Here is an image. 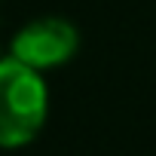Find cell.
<instances>
[{
	"mask_svg": "<svg viewBox=\"0 0 156 156\" xmlns=\"http://www.w3.org/2000/svg\"><path fill=\"white\" fill-rule=\"evenodd\" d=\"M9 55L19 58L22 64L34 67V70H49L58 67L64 61H70L80 49V34L67 19L58 16H46V19H34L28 22L9 43Z\"/></svg>",
	"mask_w": 156,
	"mask_h": 156,
	"instance_id": "obj_2",
	"label": "cell"
},
{
	"mask_svg": "<svg viewBox=\"0 0 156 156\" xmlns=\"http://www.w3.org/2000/svg\"><path fill=\"white\" fill-rule=\"evenodd\" d=\"M49 113V89L40 70L19 58L0 61V147L16 150L31 144Z\"/></svg>",
	"mask_w": 156,
	"mask_h": 156,
	"instance_id": "obj_1",
	"label": "cell"
}]
</instances>
